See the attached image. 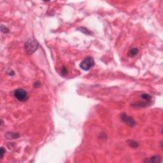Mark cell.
Instances as JSON below:
<instances>
[{
	"label": "cell",
	"mask_w": 163,
	"mask_h": 163,
	"mask_svg": "<svg viewBox=\"0 0 163 163\" xmlns=\"http://www.w3.org/2000/svg\"><path fill=\"white\" fill-rule=\"evenodd\" d=\"M38 47H39V43L33 38L28 39L24 45L25 50L28 55H32L34 54L38 50Z\"/></svg>",
	"instance_id": "cell-1"
},
{
	"label": "cell",
	"mask_w": 163,
	"mask_h": 163,
	"mask_svg": "<svg viewBox=\"0 0 163 163\" xmlns=\"http://www.w3.org/2000/svg\"><path fill=\"white\" fill-rule=\"evenodd\" d=\"M13 96L21 102H25L29 98L28 93L26 90L23 89H17L13 92Z\"/></svg>",
	"instance_id": "cell-2"
},
{
	"label": "cell",
	"mask_w": 163,
	"mask_h": 163,
	"mask_svg": "<svg viewBox=\"0 0 163 163\" xmlns=\"http://www.w3.org/2000/svg\"><path fill=\"white\" fill-rule=\"evenodd\" d=\"M94 64H95V62H94V59L91 56H89L87 58H85L82 61V63L80 64V67L84 71H88L94 66Z\"/></svg>",
	"instance_id": "cell-3"
},
{
	"label": "cell",
	"mask_w": 163,
	"mask_h": 163,
	"mask_svg": "<svg viewBox=\"0 0 163 163\" xmlns=\"http://www.w3.org/2000/svg\"><path fill=\"white\" fill-rule=\"evenodd\" d=\"M120 119L122 122L125 123L127 125H128L130 127H134L136 125L135 120H134L131 117L125 114H122L120 115Z\"/></svg>",
	"instance_id": "cell-4"
},
{
	"label": "cell",
	"mask_w": 163,
	"mask_h": 163,
	"mask_svg": "<svg viewBox=\"0 0 163 163\" xmlns=\"http://www.w3.org/2000/svg\"><path fill=\"white\" fill-rule=\"evenodd\" d=\"M143 161L147 162V163H161L162 161V159L161 157L159 155H154L149 158H147Z\"/></svg>",
	"instance_id": "cell-5"
},
{
	"label": "cell",
	"mask_w": 163,
	"mask_h": 163,
	"mask_svg": "<svg viewBox=\"0 0 163 163\" xmlns=\"http://www.w3.org/2000/svg\"><path fill=\"white\" fill-rule=\"evenodd\" d=\"M20 136V134L18 133H13V132H8L6 134L5 137L8 140H13V139L19 138Z\"/></svg>",
	"instance_id": "cell-6"
},
{
	"label": "cell",
	"mask_w": 163,
	"mask_h": 163,
	"mask_svg": "<svg viewBox=\"0 0 163 163\" xmlns=\"http://www.w3.org/2000/svg\"><path fill=\"white\" fill-rule=\"evenodd\" d=\"M139 52L138 48H133L129 50V56L130 57V58H134V57H135L137 54H138V53Z\"/></svg>",
	"instance_id": "cell-7"
},
{
	"label": "cell",
	"mask_w": 163,
	"mask_h": 163,
	"mask_svg": "<svg viewBox=\"0 0 163 163\" xmlns=\"http://www.w3.org/2000/svg\"><path fill=\"white\" fill-rule=\"evenodd\" d=\"M128 144L131 147L134 148H136L139 146L138 143H137L136 142H135L134 140H128Z\"/></svg>",
	"instance_id": "cell-8"
},
{
	"label": "cell",
	"mask_w": 163,
	"mask_h": 163,
	"mask_svg": "<svg viewBox=\"0 0 163 163\" xmlns=\"http://www.w3.org/2000/svg\"><path fill=\"white\" fill-rule=\"evenodd\" d=\"M142 98L145 99L146 101L150 103L152 101V96L148 94H143L142 95Z\"/></svg>",
	"instance_id": "cell-9"
},
{
	"label": "cell",
	"mask_w": 163,
	"mask_h": 163,
	"mask_svg": "<svg viewBox=\"0 0 163 163\" xmlns=\"http://www.w3.org/2000/svg\"><path fill=\"white\" fill-rule=\"evenodd\" d=\"M78 29L80 30V31L83 32V33H85V34H86V35H91V34H92V33H91L90 31H89L87 29H86V28H79Z\"/></svg>",
	"instance_id": "cell-10"
},
{
	"label": "cell",
	"mask_w": 163,
	"mask_h": 163,
	"mask_svg": "<svg viewBox=\"0 0 163 163\" xmlns=\"http://www.w3.org/2000/svg\"><path fill=\"white\" fill-rule=\"evenodd\" d=\"M68 69H67V68H66L65 66H63V68H62V69H61V75L64 77V76L68 74Z\"/></svg>",
	"instance_id": "cell-11"
},
{
	"label": "cell",
	"mask_w": 163,
	"mask_h": 163,
	"mask_svg": "<svg viewBox=\"0 0 163 163\" xmlns=\"http://www.w3.org/2000/svg\"><path fill=\"white\" fill-rule=\"evenodd\" d=\"M1 31L2 33H9V29L5 26H4L3 25H1Z\"/></svg>",
	"instance_id": "cell-12"
},
{
	"label": "cell",
	"mask_w": 163,
	"mask_h": 163,
	"mask_svg": "<svg viewBox=\"0 0 163 163\" xmlns=\"http://www.w3.org/2000/svg\"><path fill=\"white\" fill-rule=\"evenodd\" d=\"M5 152H6V150H5V148H4L3 147H1V152H0L1 159H3V158L4 155H5Z\"/></svg>",
	"instance_id": "cell-13"
}]
</instances>
